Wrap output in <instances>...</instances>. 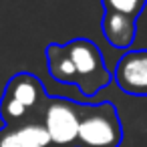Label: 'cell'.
Returning <instances> with one entry per match:
<instances>
[{"mask_svg": "<svg viewBox=\"0 0 147 147\" xmlns=\"http://www.w3.org/2000/svg\"><path fill=\"white\" fill-rule=\"evenodd\" d=\"M113 81L133 97H147V51H127L115 65Z\"/></svg>", "mask_w": 147, "mask_h": 147, "instance_id": "5b68a950", "label": "cell"}, {"mask_svg": "<svg viewBox=\"0 0 147 147\" xmlns=\"http://www.w3.org/2000/svg\"><path fill=\"white\" fill-rule=\"evenodd\" d=\"M0 147H53L42 123H22L0 129Z\"/></svg>", "mask_w": 147, "mask_h": 147, "instance_id": "8992f818", "label": "cell"}, {"mask_svg": "<svg viewBox=\"0 0 147 147\" xmlns=\"http://www.w3.org/2000/svg\"><path fill=\"white\" fill-rule=\"evenodd\" d=\"M63 49L69 59V75H71L69 85L79 87V91L87 99L95 97L101 89H105L113 81V75L105 65L103 53L93 40L79 36L65 42Z\"/></svg>", "mask_w": 147, "mask_h": 147, "instance_id": "7a4b0ae2", "label": "cell"}, {"mask_svg": "<svg viewBox=\"0 0 147 147\" xmlns=\"http://www.w3.org/2000/svg\"><path fill=\"white\" fill-rule=\"evenodd\" d=\"M145 2L147 0H101L105 12L125 14V16L133 18V20H137V16L145 8Z\"/></svg>", "mask_w": 147, "mask_h": 147, "instance_id": "ba28073f", "label": "cell"}, {"mask_svg": "<svg viewBox=\"0 0 147 147\" xmlns=\"http://www.w3.org/2000/svg\"><path fill=\"white\" fill-rule=\"evenodd\" d=\"M79 115H81V103L63 97L49 99L42 115V127L53 147H77Z\"/></svg>", "mask_w": 147, "mask_h": 147, "instance_id": "277c9868", "label": "cell"}, {"mask_svg": "<svg viewBox=\"0 0 147 147\" xmlns=\"http://www.w3.org/2000/svg\"><path fill=\"white\" fill-rule=\"evenodd\" d=\"M123 143V125L117 107L109 101L83 105L79 115L77 147H119Z\"/></svg>", "mask_w": 147, "mask_h": 147, "instance_id": "3957f363", "label": "cell"}, {"mask_svg": "<svg viewBox=\"0 0 147 147\" xmlns=\"http://www.w3.org/2000/svg\"><path fill=\"white\" fill-rule=\"evenodd\" d=\"M49 95L40 79L30 73H16L4 87L0 99V117L4 127L22 123H42Z\"/></svg>", "mask_w": 147, "mask_h": 147, "instance_id": "6da1fadb", "label": "cell"}, {"mask_svg": "<svg viewBox=\"0 0 147 147\" xmlns=\"http://www.w3.org/2000/svg\"><path fill=\"white\" fill-rule=\"evenodd\" d=\"M101 28L107 42L117 51H127L137 36V20L117 12H105L101 18Z\"/></svg>", "mask_w": 147, "mask_h": 147, "instance_id": "52a82bcc", "label": "cell"}]
</instances>
